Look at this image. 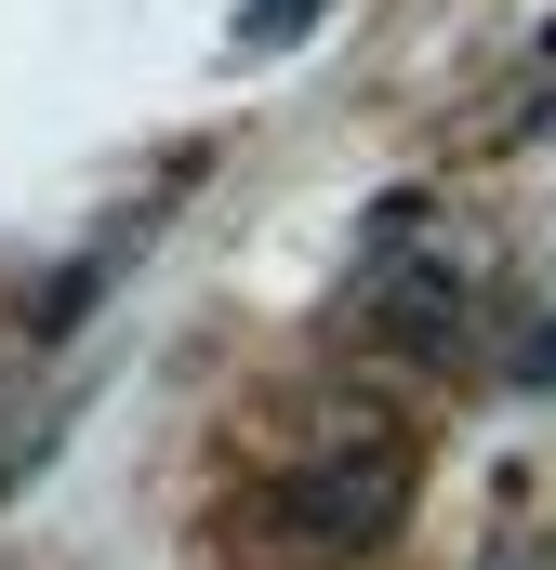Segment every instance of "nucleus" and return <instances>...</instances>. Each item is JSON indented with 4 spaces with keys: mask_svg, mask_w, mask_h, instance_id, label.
Here are the masks:
<instances>
[{
    "mask_svg": "<svg viewBox=\"0 0 556 570\" xmlns=\"http://www.w3.org/2000/svg\"><path fill=\"white\" fill-rule=\"evenodd\" d=\"M398 504H411V438L371 425V412H345L305 464H278V491H266L278 544H305V558H358V544H385Z\"/></svg>",
    "mask_w": 556,
    "mask_h": 570,
    "instance_id": "1",
    "label": "nucleus"
},
{
    "mask_svg": "<svg viewBox=\"0 0 556 570\" xmlns=\"http://www.w3.org/2000/svg\"><path fill=\"white\" fill-rule=\"evenodd\" d=\"M358 305H371V332H385V345H411V358H450V345L477 332V305H464V266L424 239L411 213H385V226H371Z\"/></svg>",
    "mask_w": 556,
    "mask_h": 570,
    "instance_id": "2",
    "label": "nucleus"
},
{
    "mask_svg": "<svg viewBox=\"0 0 556 570\" xmlns=\"http://www.w3.org/2000/svg\"><path fill=\"white\" fill-rule=\"evenodd\" d=\"M517 385H544V399H556V318H530V332H517Z\"/></svg>",
    "mask_w": 556,
    "mask_h": 570,
    "instance_id": "3",
    "label": "nucleus"
}]
</instances>
